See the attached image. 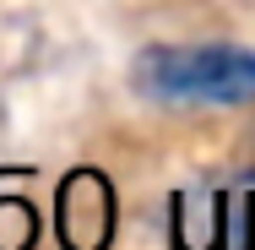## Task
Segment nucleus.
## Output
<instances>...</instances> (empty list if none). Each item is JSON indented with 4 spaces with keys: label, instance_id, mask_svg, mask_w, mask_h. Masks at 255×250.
<instances>
[{
    "label": "nucleus",
    "instance_id": "2",
    "mask_svg": "<svg viewBox=\"0 0 255 250\" xmlns=\"http://www.w3.org/2000/svg\"><path fill=\"white\" fill-rule=\"evenodd\" d=\"M114 234V191L109 180L82 169L60 185V240L65 250H103Z\"/></svg>",
    "mask_w": 255,
    "mask_h": 250
},
{
    "label": "nucleus",
    "instance_id": "1",
    "mask_svg": "<svg viewBox=\"0 0 255 250\" xmlns=\"http://www.w3.org/2000/svg\"><path fill=\"white\" fill-rule=\"evenodd\" d=\"M136 93L168 109L255 103V44H152L130 60Z\"/></svg>",
    "mask_w": 255,
    "mask_h": 250
}]
</instances>
